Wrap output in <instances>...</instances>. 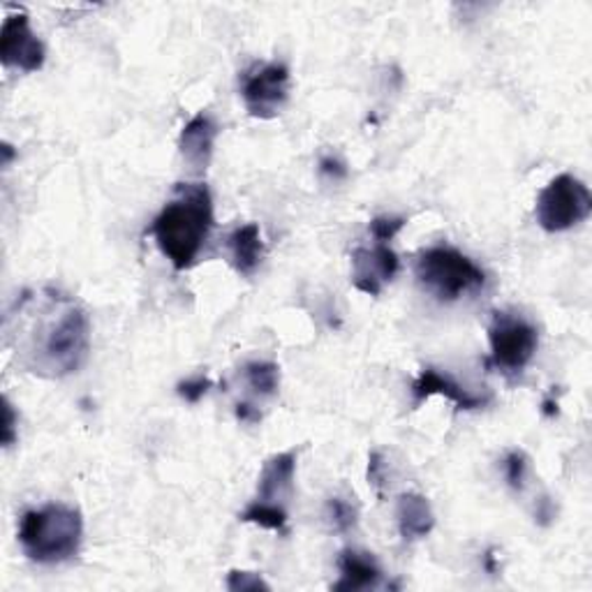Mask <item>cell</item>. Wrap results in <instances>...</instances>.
I'll list each match as a JSON object with an SVG mask.
<instances>
[{"mask_svg":"<svg viewBox=\"0 0 592 592\" xmlns=\"http://www.w3.org/2000/svg\"><path fill=\"white\" fill-rule=\"evenodd\" d=\"M31 326L26 366L45 378H68L91 353V320L81 305L58 292H45Z\"/></svg>","mask_w":592,"mask_h":592,"instance_id":"6da1fadb","label":"cell"},{"mask_svg":"<svg viewBox=\"0 0 592 592\" xmlns=\"http://www.w3.org/2000/svg\"><path fill=\"white\" fill-rule=\"evenodd\" d=\"M213 230V197L204 183H179L150 225L160 253L177 271L190 269Z\"/></svg>","mask_w":592,"mask_h":592,"instance_id":"7a4b0ae2","label":"cell"},{"mask_svg":"<svg viewBox=\"0 0 592 592\" xmlns=\"http://www.w3.org/2000/svg\"><path fill=\"white\" fill-rule=\"evenodd\" d=\"M83 539L81 512L70 504H47L29 510L19 521V544L24 556L37 565H60L72 560Z\"/></svg>","mask_w":592,"mask_h":592,"instance_id":"3957f363","label":"cell"},{"mask_svg":"<svg viewBox=\"0 0 592 592\" xmlns=\"http://www.w3.org/2000/svg\"><path fill=\"white\" fill-rule=\"evenodd\" d=\"M416 280L437 301H458L484 290L487 273L474 261L451 246L428 248L416 259Z\"/></svg>","mask_w":592,"mask_h":592,"instance_id":"277c9868","label":"cell"},{"mask_svg":"<svg viewBox=\"0 0 592 592\" xmlns=\"http://www.w3.org/2000/svg\"><path fill=\"white\" fill-rule=\"evenodd\" d=\"M592 211V194L572 174H560L548 183L535 206V217L544 232L558 234L583 223Z\"/></svg>","mask_w":592,"mask_h":592,"instance_id":"5b68a950","label":"cell"},{"mask_svg":"<svg viewBox=\"0 0 592 592\" xmlns=\"http://www.w3.org/2000/svg\"><path fill=\"white\" fill-rule=\"evenodd\" d=\"M489 343H491V359L504 376H518L528 366L539 347L537 326L521 315L514 313H493L489 326Z\"/></svg>","mask_w":592,"mask_h":592,"instance_id":"8992f818","label":"cell"},{"mask_svg":"<svg viewBox=\"0 0 592 592\" xmlns=\"http://www.w3.org/2000/svg\"><path fill=\"white\" fill-rule=\"evenodd\" d=\"M241 98L248 114L261 121L276 119L290 98V70L284 63H255L241 79Z\"/></svg>","mask_w":592,"mask_h":592,"instance_id":"52a82bcc","label":"cell"},{"mask_svg":"<svg viewBox=\"0 0 592 592\" xmlns=\"http://www.w3.org/2000/svg\"><path fill=\"white\" fill-rule=\"evenodd\" d=\"M47 58V49L42 40L31 31L29 16L24 12L10 14L0 29V60L5 68L21 72L42 70Z\"/></svg>","mask_w":592,"mask_h":592,"instance_id":"ba28073f","label":"cell"},{"mask_svg":"<svg viewBox=\"0 0 592 592\" xmlns=\"http://www.w3.org/2000/svg\"><path fill=\"white\" fill-rule=\"evenodd\" d=\"M399 269V255L389 248V244H376L370 248L361 246L353 253V284L368 297H378Z\"/></svg>","mask_w":592,"mask_h":592,"instance_id":"9c48e42d","label":"cell"},{"mask_svg":"<svg viewBox=\"0 0 592 592\" xmlns=\"http://www.w3.org/2000/svg\"><path fill=\"white\" fill-rule=\"evenodd\" d=\"M435 393L447 396L458 410H479L491 403V396H481V393L460 387L454 378L443 376L440 370L424 368L412 384V405L420 407L424 401L435 396Z\"/></svg>","mask_w":592,"mask_h":592,"instance_id":"30bf717a","label":"cell"},{"mask_svg":"<svg viewBox=\"0 0 592 592\" xmlns=\"http://www.w3.org/2000/svg\"><path fill=\"white\" fill-rule=\"evenodd\" d=\"M217 135H221V127H217L211 114L200 112L197 116H192L183 125L179 137V150L183 160L197 171L206 169L213 158V146Z\"/></svg>","mask_w":592,"mask_h":592,"instance_id":"8fae6325","label":"cell"},{"mask_svg":"<svg viewBox=\"0 0 592 592\" xmlns=\"http://www.w3.org/2000/svg\"><path fill=\"white\" fill-rule=\"evenodd\" d=\"M294 474H297V449L271 456L265 463V470L259 474L255 500L282 504L294 491Z\"/></svg>","mask_w":592,"mask_h":592,"instance_id":"7c38bea8","label":"cell"},{"mask_svg":"<svg viewBox=\"0 0 592 592\" xmlns=\"http://www.w3.org/2000/svg\"><path fill=\"white\" fill-rule=\"evenodd\" d=\"M338 569H340V581L334 583V590L357 592V590L378 588L382 581V569L378 560L370 554L355 551V548H347V551L340 554Z\"/></svg>","mask_w":592,"mask_h":592,"instance_id":"4fadbf2b","label":"cell"},{"mask_svg":"<svg viewBox=\"0 0 592 592\" xmlns=\"http://www.w3.org/2000/svg\"><path fill=\"white\" fill-rule=\"evenodd\" d=\"M396 523L405 541L428 537L435 528V514L431 502L420 493H403L396 504Z\"/></svg>","mask_w":592,"mask_h":592,"instance_id":"5bb4252c","label":"cell"},{"mask_svg":"<svg viewBox=\"0 0 592 592\" xmlns=\"http://www.w3.org/2000/svg\"><path fill=\"white\" fill-rule=\"evenodd\" d=\"M227 248L232 267L244 278H250L259 269L261 259H265V244H261L259 227L255 223L236 227L227 236Z\"/></svg>","mask_w":592,"mask_h":592,"instance_id":"9a60e30c","label":"cell"},{"mask_svg":"<svg viewBox=\"0 0 592 592\" xmlns=\"http://www.w3.org/2000/svg\"><path fill=\"white\" fill-rule=\"evenodd\" d=\"M238 518L244 523H255L259 528L273 530L280 535H288V510L282 504H269V502H259L253 500L248 507L238 514Z\"/></svg>","mask_w":592,"mask_h":592,"instance_id":"2e32d148","label":"cell"},{"mask_svg":"<svg viewBox=\"0 0 592 592\" xmlns=\"http://www.w3.org/2000/svg\"><path fill=\"white\" fill-rule=\"evenodd\" d=\"M248 387L261 399H271L280 387V368L273 361H250L244 368Z\"/></svg>","mask_w":592,"mask_h":592,"instance_id":"e0dca14e","label":"cell"},{"mask_svg":"<svg viewBox=\"0 0 592 592\" xmlns=\"http://www.w3.org/2000/svg\"><path fill=\"white\" fill-rule=\"evenodd\" d=\"M326 521L332 530L345 535L357 525V507L343 498H328L326 500Z\"/></svg>","mask_w":592,"mask_h":592,"instance_id":"ac0fdd59","label":"cell"},{"mask_svg":"<svg viewBox=\"0 0 592 592\" xmlns=\"http://www.w3.org/2000/svg\"><path fill=\"white\" fill-rule=\"evenodd\" d=\"M502 468H504V479H507V484L514 491H523L525 489V479H528V456H525L518 449H514V451H510L507 456H504Z\"/></svg>","mask_w":592,"mask_h":592,"instance_id":"d6986e66","label":"cell"},{"mask_svg":"<svg viewBox=\"0 0 592 592\" xmlns=\"http://www.w3.org/2000/svg\"><path fill=\"white\" fill-rule=\"evenodd\" d=\"M405 223L407 221L401 215H378L372 217L368 230L372 238H376V244H389V241L405 227Z\"/></svg>","mask_w":592,"mask_h":592,"instance_id":"ffe728a7","label":"cell"},{"mask_svg":"<svg viewBox=\"0 0 592 592\" xmlns=\"http://www.w3.org/2000/svg\"><path fill=\"white\" fill-rule=\"evenodd\" d=\"M213 389V382L204 376H197V378H190V380H183L179 382L177 387V393L186 401V403H200L206 393Z\"/></svg>","mask_w":592,"mask_h":592,"instance_id":"44dd1931","label":"cell"},{"mask_svg":"<svg viewBox=\"0 0 592 592\" xmlns=\"http://www.w3.org/2000/svg\"><path fill=\"white\" fill-rule=\"evenodd\" d=\"M227 588L232 592H246V590H269L271 585L255 572H241V569H232L227 577Z\"/></svg>","mask_w":592,"mask_h":592,"instance_id":"7402d4cb","label":"cell"},{"mask_svg":"<svg viewBox=\"0 0 592 592\" xmlns=\"http://www.w3.org/2000/svg\"><path fill=\"white\" fill-rule=\"evenodd\" d=\"M320 174L326 179H332V181H343L347 177V167L343 160L334 158V156H324L320 160Z\"/></svg>","mask_w":592,"mask_h":592,"instance_id":"603a6c76","label":"cell"},{"mask_svg":"<svg viewBox=\"0 0 592 592\" xmlns=\"http://www.w3.org/2000/svg\"><path fill=\"white\" fill-rule=\"evenodd\" d=\"M382 470H384V458H382V454L380 451H372L368 456V481H370L372 487L378 489V493H382V484H384Z\"/></svg>","mask_w":592,"mask_h":592,"instance_id":"cb8c5ba5","label":"cell"},{"mask_svg":"<svg viewBox=\"0 0 592 592\" xmlns=\"http://www.w3.org/2000/svg\"><path fill=\"white\" fill-rule=\"evenodd\" d=\"M16 440V416L12 403L5 399V428H3V445L12 447Z\"/></svg>","mask_w":592,"mask_h":592,"instance_id":"d4e9b609","label":"cell"},{"mask_svg":"<svg viewBox=\"0 0 592 592\" xmlns=\"http://www.w3.org/2000/svg\"><path fill=\"white\" fill-rule=\"evenodd\" d=\"M234 414H236V420H238L241 424H259V420H261L259 410L253 407L250 403H236Z\"/></svg>","mask_w":592,"mask_h":592,"instance_id":"484cf974","label":"cell"},{"mask_svg":"<svg viewBox=\"0 0 592 592\" xmlns=\"http://www.w3.org/2000/svg\"><path fill=\"white\" fill-rule=\"evenodd\" d=\"M537 521H539V525H548V523H551V518H556V510H554V504H551V500H548V498H544V500H539V507H537Z\"/></svg>","mask_w":592,"mask_h":592,"instance_id":"4316f807","label":"cell"},{"mask_svg":"<svg viewBox=\"0 0 592 592\" xmlns=\"http://www.w3.org/2000/svg\"><path fill=\"white\" fill-rule=\"evenodd\" d=\"M541 412H544V416H548V420H554V416H558V401L546 399L541 405Z\"/></svg>","mask_w":592,"mask_h":592,"instance_id":"83f0119b","label":"cell"},{"mask_svg":"<svg viewBox=\"0 0 592 592\" xmlns=\"http://www.w3.org/2000/svg\"><path fill=\"white\" fill-rule=\"evenodd\" d=\"M3 153H5V165L12 160V156H14V153H12V146L10 144H5L3 146Z\"/></svg>","mask_w":592,"mask_h":592,"instance_id":"f1b7e54d","label":"cell"}]
</instances>
